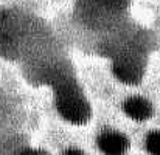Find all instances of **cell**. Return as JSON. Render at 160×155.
Returning a JSON list of instances; mask_svg holds the SVG:
<instances>
[{
	"mask_svg": "<svg viewBox=\"0 0 160 155\" xmlns=\"http://www.w3.org/2000/svg\"><path fill=\"white\" fill-rule=\"evenodd\" d=\"M56 107L62 118L73 124H82L90 116V107L86 96L73 82H62L58 85Z\"/></svg>",
	"mask_w": 160,
	"mask_h": 155,
	"instance_id": "1",
	"label": "cell"
},
{
	"mask_svg": "<svg viewBox=\"0 0 160 155\" xmlns=\"http://www.w3.org/2000/svg\"><path fill=\"white\" fill-rule=\"evenodd\" d=\"M112 70L117 78L126 84H135L142 79L143 75V64L140 57L134 53H123L117 56L112 64Z\"/></svg>",
	"mask_w": 160,
	"mask_h": 155,
	"instance_id": "2",
	"label": "cell"
},
{
	"mask_svg": "<svg viewBox=\"0 0 160 155\" xmlns=\"http://www.w3.org/2000/svg\"><path fill=\"white\" fill-rule=\"evenodd\" d=\"M98 146L106 155H123L129 148V141L123 133L107 130L98 137Z\"/></svg>",
	"mask_w": 160,
	"mask_h": 155,
	"instance_id": "3",
	"label": "cell"
},
{
	"mask_svg": "<svg viewBox=\"0 0 160 155\" xmlns=\"http://www.w3.org/2000/svg\"><path fill=\"white\" fill-rule=\"evenodd\" d=\"M124 112L128 116L137 121H145L152 115V105L142 96H131L124 101Z\"/></svg>",
	"mask_w": 160,
	"mask_h": 155,
	"instance_id": "4",
	"label": "cell"
},
{
	"mask_svg": "<svg viewBox=\"0 0 160 155\" xmlns=\"http://www.w3.org/2000/svg\"><path fill=\"white\" fill-rule=\"evenodd\" d=\"M14 22L9 17H3L0 19V51L9 50L14 45V37H16V28H14Z\"/></svg>",
	"mask_w": 160,
	"mask_h": 155,
	"instance_id": "5",
	"label": "cell"
},
{
	"mask_svg": "<svg viewBox=\"0 0 160 155\" xmlns=\"http://www.w3.org/2000/svg\"><path fill=\"white\" fill-rule=\"evenodd\" d=\"M146 149L151 155H160V130L151 132L146 137Z\"/></svg>",
	"mask_w": 160,
	"mask_h": 155,
	"instance_id": "6",
	"label": "cell"
},
{
	"mask_svg": "<svg viewBox=\"0 0 160 155\" xmlns=\"http://www.w3.org/2000/svg\"><path fill=\"white\" fill-rule=\"evenodd\" d=\"M97 5L103 6L107 11L117 12V11H123L128 5V0H93Z\"/></svg>",
	"mask_w": 160,
	"mask_h": 155,
	"instance_id": "7",
	"label": "cell"
},
{
	"mask_svg": "<svg viewBox=\"0 0 160 155\" xmlns=\"http://www.w3.org/2000/svg\"><path fill=\"white\" fill-rule=\"evenodd\" d=\"M20 155H48V154L44 152V151H39V149H27V151H23Z\"/></svg>",
	"mask_w": 160,
	"mask_h": 155,
	"instance_id": "8",
	"label": "cell"
},
{
	"mask_svg": "<svg viewBox=\"0 0 160 155\" xmlns=\"http://www.w3.org/2000/svg\"><path fill=\"white\" fill-rule=\"evenodd\" d=\"M62 155H86V154H82V152L78 151V149H68V151H65Z\"/></svg>",
	"mask_w": 160,
	"mask_h": 155,
	"instance_id": "9",
	"label": "cell"
}]
</instances>
